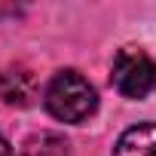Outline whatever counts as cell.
<instances>
[{"mask_svg": "<svg viewBox=\"0 0 156 156\" xmlns=\"http://www.w3.org/2000/svg\"><path fill=\"white\" fill-rule=\"evenodd\" d=\"M46 110L61 119V122H83L95 107H98V98H95V89L89 86V80L76 70H61L55 73L49 86H46Z\"/></svg>", "mask_w": 156, "mask_h": 156, "instance_id": "obj_1", "label": "cell"}, {"mask_svg": "<svg viewBox=\"0 0 156 156\" xmlns=\"http://www.w3.org/2000/svg\"><path fill=\"white\" fill-rule=\"evenodd\" d=\"M113 86L122 98H147L156 89V64L144 49L126 46L113 58Z\"/></svg>", "mask_w": 156, "mask_h": 156, "instance_id": "obj_2", "label": "cell"}, {"mask_svg": "<svg viewBox=\"0 0 156 156\" xmlns=\"http://www.w3.org/2000/svg\"><path fill=\"white\" fill-rule=\"evenodd\" d=\"M113 156H156V122L132 126L119 135Z\"/></svg>", "mask_w": 156, "mask_h": 156, "instance_id": "obj_3", "label": "cell"}, {"mask_svg": "<svg viewBox=\"0 0 156 156\" xmlns=\"http://www.w3.org/2000/svg\"><path fill=\"white\" fill-rule=\"evenodd\" d=\"M0 98L6 104H28L34 98V76L25 70H3L0 73Z\"/></svg>", "mask_w": 156, "mask_h": 156, "instance_id": "obj_4", "label": "cell"}, {"mask_svg": "<svg viewBox=\"0 0 156 156\" xmlns=\"http://www.w3.org/2000/svg\"><path fill=\"white\" fill-rule=\"evenodd\" d=\"M0 156H12V150H9V141L0 135Z\"/></svg>", "mask_w": 156, "mask_h": 156, "instance_id": "obj_5", "label": "cell"}]
</instances>
